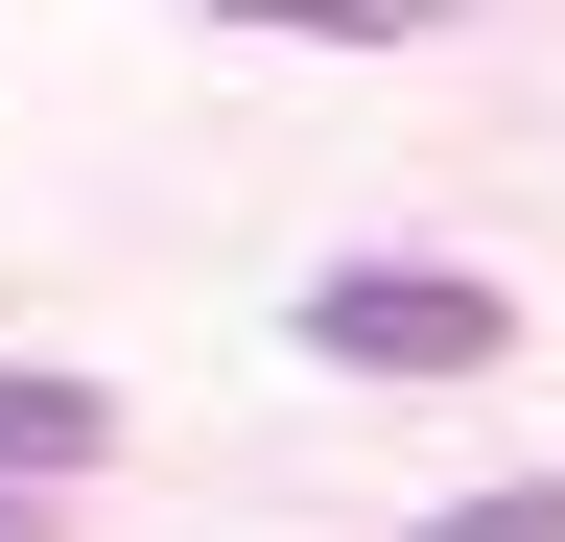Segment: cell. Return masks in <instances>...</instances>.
I'll list each match as a JSON object with an SVG mask.
<instances>
[{
    "label": "cell",
    "mask_w": 565,
    "mask_h": 542,
    "mask_svg": "<svg viewBox=\"0 0 565 542\" xmlns=\"http://www.w3.org/2000/svg\"><path fill=\"white\" fill-rule=\"evenodd\" d=\"M95 448H118V401H95V378H47V354L0 378V496H71Z\"/></svg>",
    "instance_id": "7a4b0ae2"
},
{
    "label": "cell",
    "mask_w": 565,
    "mask_h": 542,
    "mask_svg": "<svg viewBox=\"0 0 565 542\" xmlns=\"http://www.w3.org/2000/svg\"><path fill=\"white\" fill-rule=\"evenodd\" d=\"M424 542H565V471H542V496H448Z\"/></svg>",
    "instance_id": "3957f363"
},
{
    "label": "cell",
    "mask_w": 565,
    "mask_h": 542,
    "mask_svg": "<svg viewBox=\"0 0 565 542\" xmlns=\"http://www.w3.org/2000/svg\"><path fill=\"white\" fill-rule=\"evenodd\" d=\"M0 542H47V496H0Z\"/></svg>",
    "instance_id": "277c9868"
},
{
    "label": "cell",
    "mask_w": 565,
    "mask_h": 542,
    "mask_svg": "<svg viewBox=\"0 0 565 542\" xmlns=\"http://www.w3.org/2000/svg\"><path fill=\"white\" fill-rule=\"evenodd\" d=\"M307 354H330V378H494L519 307L448 284V259H330V284H307Z\"/></svg>",
    "instance_id": "6da1fadb"
}]
</instances>
